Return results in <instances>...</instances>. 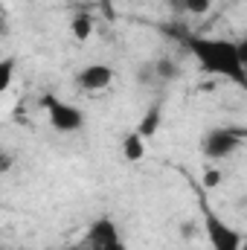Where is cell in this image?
I'll return each mask as SVG.
<instances>
[{
  "instance_id": "1",
  "label": "cell",
  "mask_w": 247,
  "mask_h": 250,
  "mask_svg": "<svg viewBox=\"0 0 247 250\" xmlns=\"http://www.w3.org/2000/svg\"><path fill=\"white\" fill-rule=\"evenodd\" d=\"M184 47L189 56L201 64L204 73L224 76L236 84H245V64H247V41H230V38H206L198 32H186Z\"/></svg>"
},
{
  "instance_id": "2",
  "label": "cell",
  "mask_w": 247,
  "mask_h": 250,
  "mask_svg": "<svg viewBox=\"0 0 247 250\" xmlns=\"http://www.w3.org/2000/svg\"><path fill=\"white\" fill-rule=\"evenodd\" d=\"M245 137L247 131L242 125H215L201 137V154L209 160H224L242 148Z\"/></svg>"
},
{
  "instance_id": "3",
  "label": "cell",
  "mask_w": 247,
  "mask_h": 250,
  "mask_svg": "<svg viewBox=\"0 0 247 250\" xmlns=\"http://www.w3.org/2000/svg\"><path fill=\"white\" fill-rule=\"evenodd\" d=\"M201 212H204V233H206L209 248L212 250H242L245 239H242V233H239L233 224H227V221H224L218 212H212L206 204H201Z\"/></svg>"
},
{
  "instance_id": "4",
  "label": "cell",
  "mask_w": 247,
  "mask_h": 250,
  "mask_svg": "<svg viewBox=\"0 0 247 250\" xmlns=\"http://www.w3.org/2000/svg\"><path fill=\"white\" fill-rule=\"evenodd\" d=\"M84 248L87 250H128L123 242V233H120V224L111 218V215H99L87 224L84 230Z\"/></svg>"
},
{
  "instance_id": "5",
  "label": "cell",
  "mask_w": 247,
  "mask_h": 250,
  "mask_svg": "<svg viewBox=\"0 0 247 250\" xmlns=\"http://www.w3.org/2000/svg\"><path fill=\"white\" fill-rule=\"evenodd\" d=\"M44 111H47L53 131H59V134H76L84 128V114L70 102H62L56 96H44Z\"/></svg>"
},
{
  "instance_id": "6",
  "label": "cell",
  "mask_w": 247,
  "mask_h": 250,
  "mask_svg": "<svg viewBox=\"0 0 247 250\" xmlns=\"http://www.w3.org/2000/svg\"><path fill=\"white\" fill-rule=\"evenodd\" d=\"M114 76H117V73H114V67H108V64H87V67H82V70L76 73V84H79V90L99 93V90L111 87Z\"/></svg>"
},
{
  "instance_id": "7",
  "label": "cell",
  "mask_w": 247,
  "mask_h": 250,
  "mask_svg": "<svg viewBox=\"0 0 247 250\" xmlns=\"http://www.w3.org/2000/svg\"><path fill=\"white\" fill-rule=\"evenodd\" d=\"M151 73H154V82H175V79H181L184 67L169 56H160L151 62Z\"/></svg>"
},
{
  "instance_id": "8",
  "label": "cell",
  "mask_w": 247,
  "mask_h": 250,
  "mask_svg": "<svg viewBox=\"0 0 247 250\" xmlns=\"http://www.w3.org/2000/svg\"><path fill=\"white\" fill-rule=\"evenodd\" d=\"M70 32H73V38L87 41V38L93 35V18H90L87 12H79V15L70 21Z\"/></svg>"
},
{
  "instance_id": "9",
  "label": "cell",
  "mask_w": 247,
  "mask_h": 250,
  "mask_svg": "<svg viewBox=\"0 0 247 250\" xmlns=\"http://www.w3.org/2000/svg\"><path fill=\"white\" fill-rule=\"evenodd\" d=\"M157 128H160V105H151V108L145 111V117H143L140 128H137V134L145 140V137H154Z\"/></svg>"
},
{
  "instance_id": "10",
  "label": "cell",
  "mask_w": 247,
  "mask_h": 250,
  "mask_svg": "<svg viewBox=\"0 0 247 250\" xmlns=\"http://www.w3.org/2000/svg\"><path fill=\"white\" fill-rule=\"evenodd\" d=\"M123 154L125 160H140L143 154H145V146H143V137L134 131V134H128L123 140Z\"/></svg>"
},
{
  "instance_id": "11",
  "label": "cell",
  "mask_w": 247,
  "mask_h": 250,
  "mask_svg": "<svg viewBox=\"0 0 247 250\" xmlns=\"http://www.w3.org/2000/svg\"><path fill=\"white\" fill-rule=\"evenodd\" d=\"M15 73H18V62L15 59H0V93H6L12 87Z\"/></svg>"
},
{
  "instance_id": "12",
  "label": "cell",
  "mask_w": 247,
  "mask_h": 250,
  "mask_svg": "<svg viewBox=\"0 0 247 250\" xmlns=\"http://www.w3.org/2000/svg\"><path fill=\"white\" fill-rule=\"evenodd\" d=\"M212 6V0H181V9L189 15H206Z\"/></svg>"
},
{
  "instance_id": "13",
  "label": "cell",
  "mask_w": 247,
  "mask_h": 250,
  "mask_svg": "<svg viewBox=\"0 0 247 250\" xmlns=\"http://www.w3.org/2000/svg\"><path fill=\"white\" fill-rule=\"evenodd\" d=\"M9 26H12L9 9H6V3H0V38H6V35H9Z\"/></svg>"
},
{
  "instance_id": "14",
  "label": "cell",
  "mask_w": 247,
  "mask_h": 250,
  "mask_svg": "<svg viewBox=\"0 0 247 250\" xmlns=\"http://www.w3.org/2000/svg\"><path fill=\"white\" fill-rule=\"evenodd\" d=\"M12 166H15V154L6 151V148H0V175H6Z\"/></svg>"
},
{
  "instance_id": "15",
  "label": "cell",
  "mask_w": 247,
  "mask_h": 250,
  "mask_svg": "<svg viewBox=\"0 0 247 250\" xmlns=\"http://www.w3.org/2000/svg\"><path fill=\"white\" fill-rule=\"evenodd\" d=\"M221 178H224V175H221V172H218V169H206V175H204V187H218V184H221Z\"/></svg>"
},
{
  "instance_id": "16",
  "label": "cell",
  "mask_w": 247,
  "mask_h": 250,
  "mask_svg": "<svg viewBox=\"0 0 247 250\" xmlns=\"http://www.w3.org/2000/svg\"><path fill=\"white\" fill-rule=\"evenodd\" d=\"M236 3H245V0H236Z\"/></svg>"
}]
</instances>
